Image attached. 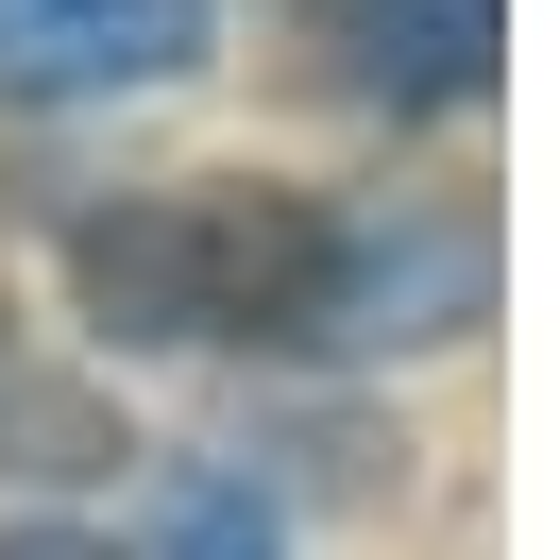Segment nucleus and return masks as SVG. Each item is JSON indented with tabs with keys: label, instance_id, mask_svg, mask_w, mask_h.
Wrapping results in <instances>:
<instances>
[{
	"label": "nucleus",
	"instance_id": "7ed1b4c3",
	"mask_svg": "<svg viewBox=\"0 0 560 560\" xmlns=\"http://www.w3.org/2000/svg\"><path fill=\"white\" fill-rule=\"evenodd\" d=\"M340 35L374 51V85L408 69L424 103H458V85H492V0H340Z\"/></svg>",
	"mask_w": 560,
	"mask_h": 560
},
{
	"label": "nucleus",
	"instance_id": "f03ea898",
	"mask_svg": "<svg viewBox=\"0 0 560 560\" xmlns=\"http://www.w3.org/2000/svg\"><path fill=\"white\" fill-rule=\"evenodd\" d=\"M205 51H221V0H0V85H18V103L187 85Z\"/></svg>",
	"mask_w": 560,
	"mask_h": 560
},
{
	"label": "nucleus",
	"instance_id": "39448f33",
	"mask_svg": "<svg viewBox=\"0 0 560 560\" xmlns=\"http://www.w3.org/2000/svg\"><path fill=\"white\" fill-rule=\"evenodd\" d=\"M0 560H119L103 526H0Z\"/></svg>",
	"mask_w": 560,
	"mask_h": 560
},
{
	"label": "nucleus",
	"instance_id": "f257e3e1",
	"mask_svg": "<svg viewBox=\"0 0 560 560\" xmlns=\"http://www.w3.org/2000/svg\"><path fill=\"white\" fill-rule=\"evenodd\" d=\"M69 289L119 340H323V289H340V205L272 171H187L137 187L69 238Z\"/></svg>",
	"mask_w": 560,
	"mask_h": 560
},
{
	"label": "nucleus",
	"instance_id": "20e7f679",
	"mask_svg": "<svg viewBox=\"0 0 560 560\" xmlns=\"http://www.w3.org/2000/svg\"><path fill=\"white\" fill-rule=\"evenodd\" d=\"M153 560H289V544L255 510V476H171V544Z\"/></svg>",
	"mask_w": 560,
	"mask_h": 560
}]
</instances>
